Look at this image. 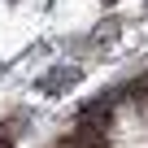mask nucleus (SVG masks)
Returning <instances> with one entry per match:
<instances>
[{"instance_id":"nucleus-3","label":"nucleus","mask_w":148,"mask_h":148,"mask_svg":"<svg viewBox=\"0 0 148 148\" xmlns=\"http://www.w3.org/2000/svg\"><path fill=\"white\" fill-rule=\"evenodd\" d=\"M100 5H118V0H100Z\"/></svg>"},{"instance_id":"nucleus-1","label":"nucleus","mask_w":148,"mask_h":148,"mask_svg":"<svg viewBox=\"0 0 148 148\" xmlns=\"http://www.w3.org/2000/svg\"><path fill=\"white\" fill-rule=\"evenodd\" d=\"M79 83V65H57V70H48V79H39L35 87L44 92V96H57V92H65V87H74Z\"/></svg>"},{"instance_id":"nucleus-2","label":"nucleus","mask_w":148,"mask_h":148,"mask_svg":"<svg viewBox=\"0 0 148 148\" xmlns=\"http://www.w3.org/2000/svg\"><path fill=\"white\" fill-rule=\"evenodd\" d=\"M18 126H22V118H13L9 126L0 122V148H13V135H18Z\"/></svg>"}]
</instances>
